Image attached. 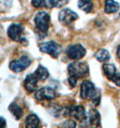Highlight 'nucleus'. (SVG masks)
I'll list each match as a JSON object with an SVG mask.
<instances>
[{
  "label": "nucleus",
  "instance_id": "4",
  "mask_svg": "<svg viewBox=\"0 0 120 128\" xmlns=\"http://www.w3.org/2000/svg\"><path fill=\"white\" fill-rule=\"evenodd\" d=\"M50 16L46 12H38L34 16V23L37 29L41 32H47L50 26Z\"/></svg>",
  "mask_w": 120,
  "mask_h": 128
},
{
  "label": "nucleus",
  "instance_id": "7",
  "mask_svg": "<svg viewBox=\"0 0 120 128\" xmlns=\"http://www.w3.org/2000/svg\"><path fill=\"white\" fill-rule=\"evenodd\" d=\"M66 52L70 60H80L86 55V49L81 44H72L69 46Z\"/></svg>",
  "mask_w": 120,
  "mask_h": 128
},
{
  "label": "nucleus",
  "instance_id": "17",
  "mask_svg": "<svg viewBox=\"0 0 120 128\" xmlns=\"http://www.w3.org/2000/svg\"><path fill=\"white\" fill-rule=\"evenodd\" d=\"M78 6L85 13H90L93 9V3L91 0H78Z\"/></svg>",
  "mask_w": 120,
  "mask_h": 128
},
{
  "label": "nucleus",
  "instance_id": "15",
  "mask_svg": "<svg viewBox=\"0 0 120 128\" xmlns=\"http://www.w3.org/2000/svg\"><path fill=\"white\" fill-rule=\"evenodd\" d=\"M39 124H40L39 117L34 114H29V116H27V117L26 118V127H30V128L38 127V126H39Z\"/></svg>",
  "mask_w": 120,
  "mask_h": 128
},
{
  "label": "nucleus",
  "instance_id": "19",
  "mask_svg": "<svg viewBox=\"0 0 120 128\" xmlns=\"http://www.w3.org/2000/svg\"><path fill=\"white\" fill-rule=\"evenodd\" d=\"M9 111L12 113V114L14 116L16 120H19L22 117V116H23V109H22V108L19 106L16 103H12L9 106Z\"/></svg>",
  "mask_w": 120,
  "mask_h": 128
},
{
  "label": "nucleus",
  "instance_id": "23",
  "mask_svg": "<svg viewBox=\"0 0 120 128\" xmlns=\"http://www.w3.org/2000/svg\"><path fill=\"white\" fill-rule=\"evenodd\" d=\"M62 126H63V127H75V126H76V124H75V122H74L73 120L70 119V120L65 121Z\"/></svg>",
  "mask_w": 120,
  "mask_h": 128
},
{
  "label": "nucleus",
  "instance_id": "12",
  "mask_svg": "<svg viewBox=\"0 0 120 128\" xmlns=\"http://www.w3.org/2000/svg\"><path fill=\"white\" fill-rule=\"evenodd\" d=\"M87 120H88V124H90V126H100V114L98 111L96 109H91L88 112V116H87Z\"/></svg>",
  "mask_w": 120,
  "mask_h": 128
},
{
  "label": "nucleus",
  "instance_id": "22",
  "mask_svg": "<svg viewBox=\"0 0 120 128\" xmlns=\"http://www.w3.org/2000/svg\"><path fill=\"white\" fill-rule=\"evenodd\" d=\"M45 0H32V5L34 7H41L44 5Z\"/></svg>",
  "mask_w": 120,
  "mask_h": 128
},
{
  "label": "nucleus",
  "instance_id": "13",
  "mask_svg": "<svg viewBox=\"0 0 120 128\" xmlns=\"http://www.w3.org/2000/svg\"><path fill=\"white\" fill-rule=\"evenodd\" d=\"M119 9V4L115 0H105V13L106 14H113L118 12Z\"/></svg>",
  "mask_w": 120,
  "mask_h": 128
},
{
  "label": "nucleus",
  "instance_id": "25",
  "mask_svg": "<svg viewBox=\"0 0 120 128\" xmlns=\"http://www.w3.org/2000/svg\"><path fill=\"white\" fill-rule=\"evenodd\" d=\"M6 126V120L3 118V117L0 116V128L5 127Z\"/></svg>",
  "mask_w": 120,
  "mask_h": 128
},
{
  "label": "nucleus",
  "instance_id": "1",
  "mask_svg": "<svg viewBox=\"0 0 120 128\" xmlns=\"http://www.w3.org/2000/svg\"><path fill=\"white\" fill-rule=\"evenodd\" d=\"M80 98L85 100H91L95 105H98L100 101V93L91 81L84 80L80 86Z\"/></svg>",
  "mask_w": 120,
  "mask_h": 128
},
{
  "label": "nucleus",
  "instance_id": "14",
  "mask_svg": "<svg viewBox=\"0 0 120 128\" xmlns=\"http://www.w3.org/2000/svg\"><path fill=\"white\" fill-rule=\"evenodd\" d=\"M34 74L35 77L38 78V80H45L46 78H48V77H49L48 70H47L45 67L42 66V65H39V66L37 67V69L35 70Z\"/></svg>",
  "mask_w": 120,
  "mask_h": 128
},
{
  "label": "nucleus",
  "instance_id": "8",
  "mask_svg": "<svg viewBox=\"0 0 120 128\" xmlns=\"http://www.w3.org/2000/svg\"><path fill=\"white\" fill-rule=\"evenodd\" d=\"M24 32V26L20 24H12L7 29V34L14 42H21Z\"/></svg>",
  "mask_w": 120,
  "mask_h": 128
},
{
  "label": "nucleus",
  "instance_id": "9",
  "mask_svg": "<svg viewBox=\"0 0 120 128\" xmlns=\"http://www.w3.org/2000/svg\"><path fill=\"white\" fill-rule=\"evenodd\" d=\"M57 96L55 90L52 89V88L49 87H44L37 90L35 93V98L37 100H52Z\"/></svg>",
  "mask_w": 120,
  "mask_h": 128
},
{
  "label": "nucleus",
  "instance_id": "10",
  "mask_svg": "<svg viewBox=\"0 0 120 128\" xmlns=\"http://www.w3.org/2000/svg\"><path fill=\"white\" fill-rule=\"evenodd\" d=\"M78 19V14L70 8H64L59 14V21L62 24H70Z\"/></svg>",
  "mask_w": 120,
  "mask_h": 128
},
{
  "label": "nucleus",
  "instance_id": "21",
  "mask_svg": "<svg viewBox=\"0 0 120 128\" xmlns=\"http://www.w3.org/2000/svg\"><path fill=\"white\" fill-rule=\"evenodd\" d=\"M110 80H111V81H113V82L115 83L116 86L120 87V73L116 72V73L115 75L112 77V78H111Z\"/></svg>",
  "mask_w": 120,
  "mask_h": 128
},
{
  "label": "nucleus",
  "instance_id": "18",
  "mask_svg": "<svg viewBox=\"0 0 120 128\" xmlns=\"http://www.w3.org/2000/svg\"><path fill=\"white\" fill-rule=\"evenodd\" d=\"M102 69H103V72H104L105 76L108 80H111L112 77L116 73V67L114 66L113 64H108V63L104 64Z\"/></svg>",
  "mask_w": 120,
  "mask_h": 128
},
{
  "label": "nucleus",
  "instance_id": "2",
  "mask_svg": "<svg viewBox=\"0 0 120 128\" xmlns=\"http://www.w3.org/2000/svg\"><path fill=\"white\" fill-rule=\"evenodd\" d=\"M70 76H74L76 78H83L88 74V66L85 62H72L68 67Z\"/></svg>",
  "mask_w": 120,
  "mask_h": 128
},
{
  "label": "nucleus",
  "instance_id": "24",
  "mask_svg": "<svg viewBox=\"0 0 120 128\" xmlns=\"http://www.w3.org/2000/svg\"><path fill=\"white\" fill-rule=\"evenodd\" d=\"M77 81H78V78L74 77V76H70L69 78V83L72 88L76 87L77 86Z\"/></svg>",
  "mask_w": 120,
  "mask_h": 128
},
{
  "label": "nucleus",
  "instance_id": "20",
  "mask_svg": "<svg viewBox=\"0 0 120 128\" xmlns=\"http://www.w3.org/2000/svg\"><path fill=\"white\" fill-rule=\"evenodd\" d=\"M68 3V0H49V6L51 7L60 8Z\"/></svg>",
  "mask_w": 120,
  "mask_h": 128
},
{
  "label": "nucleus",
  "instance_id": "16",
  "mask_svg": "<svg viewBox=\"0 0 120 128\" xmlns=\"http://www.w3.org/2000/svg\"><path fill=\"white\" fill-rule=\"evenodd\" d=\"M95 57L96 59L100 62H103V63H106L110 60V54L105 49H101V50H98L95 54Z\"/></svg>",
  "mask_w": 120,
  "mask_h": 128
},
{
  "label": "nucleus",
  "instance_id": "3",
  "mask_svg": "<svg viewBox=\"0 0 120 128\" xmlns=\"http://www.w3.org/2000/svg\"><path fill=\"white\" fill-rule=\"evenodd\" d=\"M32 64V60L27 55H22L18 60H12L9 64V69L14 72H22Z\"/></svg>",
  "mask_w": 120,
  "mask_h": 128
},
{
  "label": "nucleus",
  "instance_id": "5",
  "mask_svg": "<svg viewBox=\"0 0 120 128\" xmlns=\"http://www.w3.org/2000/svg\"><path fill=\"white\" fill-rule=\"evenodd\" d=\"M63 114L64 116H72L81 123L87 120L85 109L82 106H72L63 108Z\"/></svg>",
  "mask_w": 120,
  "mask_h": 128
},
{
  "label": "nucleus",
  "instance_id": "26",
  "mask_svg": "<svg viewBox=\"0 0 120 128\" xmlns=\"http://www.w3.org/2000/svg\"><path fill=\"white\" fill-rule=\"evenodd\" d=\"M116 54H118V58L120 59V45L118 46V50H116Z\"/></svg>",
  "mask_w": 120,
  "mask_h": 128
},
{
  "label": "nucleus",
  "instance_id": "11",
  "mask_svg": "<svg viewBox=\"0 0 120 128\" xmlns=\"http://www.w3.org/2000/svg\"><path fill=\"white\" fill-rule=\"evenodd\" d=\"M37 82H38V78L35 77L34 74H29L26 76L24 82V88L27 90L29 93H32L35 91L37 87Z\"/></svg>",
  "mask_w": 120,
  "mask_h": 128
},
{
  "label": "nucleus",
  "instance_id": "6",
  "mask_svg": "<svg viewBox=\"0 0 120 128\" xmlns=\"http://www.w3.org/2000/svg\"><path fill=\"white\" fill-rule=\"evenodd\" d=\"M40 50L42 52L47 53V54L51 55L52 57L57 58L59 55L62 52V47L58 44L57 42L53 41L47 42H44L40 45Z\"/></svg>",
  "mask_w": 120,
  "mask_h": 128
}]
</instances>
